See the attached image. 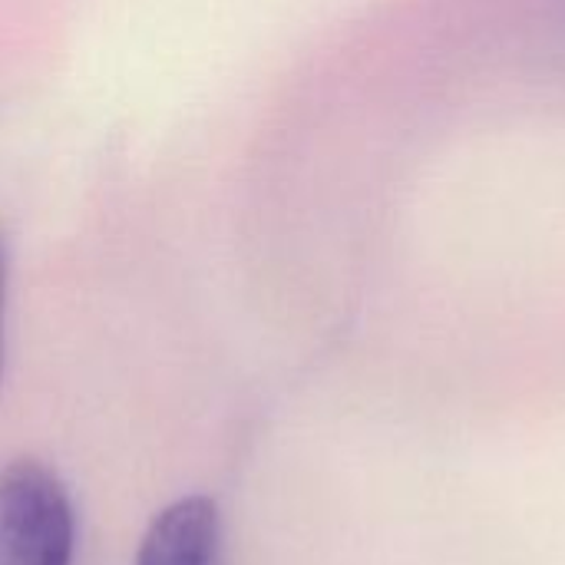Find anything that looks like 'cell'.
Returning a JSON list of instances; mask_svg holds the SVG:
<instances>
[{
  "label": "cell",
  "instance_id": "6da1fadb",
  "mask_svg": "<svg viewBox=\"0 0 565 565\" xmlns=\"http://www.w3.org/2000/svg\"><path fill=\"white\" fill-rule=\"evenodd\" d=\"M76 510L53 470L17 460L0 470V565H73Z\"/></svg>",
  "mask_w": 565,
  "mask_h": 565
},
{
  "label": "cell",
  "instance_id": "7a4b0ae2",
  "mask_svg": "<svg viewBox=\"0 0 565 565\" xmlns=\"http://www.w3.org/2000/svg\"><path fill=\"white\" fill-rule=\"evenodd\" d=\"M218 510L209 497H182L146 530L136 565H215Z\"/></svg>",
  "mask_w": 565,
  "mask_h": 565
},
{
  "label": "cell",
  "instance_id": "3957f363",
  "mask_svg": "<svg viewBox=\"0 0 565 565\" xmlns=\"http://www.w3.org/2000/svg\"><path fill=\"white\" fill-rule=\"evenodd\" d=\"M3 298H7V255L0 245V351H3Z\"/></svg>",
  "mask_w": 565,
  "mask_h": 565
}]
</instances>
